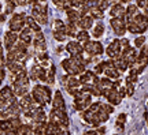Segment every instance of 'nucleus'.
I'll use <instances>...</instances> for the list:
<instances>
[{
    "label": "nucleus",
    "mask_w": 148,
    "mask_h": 135,
    "mask_svg": "<svg viewBox=\"0 0 148 135\" xmlns=\"http://www.w3.org/2000/svg\"><path fill=\"white\" fill-rule=\"evenodd\" d=\"M62 67L66 73L69 74V77H75V75H81L85 73V64L79 56H70L69 59H64L62 62Z\"/></svg>",
    "instance_id": "nucleus-1"
},
{
    "label": "nucleus",
    "mask_w": 148,
    "mask_h": 135,
    "mask_svg": "<svg viewBox=\"0 0 148 135\" xmlns=\"http://www.w3.org/2000/svg\"><path fill=\"white\" fill-rule=\"evenodd\" d=\"M30 94H32L34 102L37 105L42 107V108L49 104L51 100H52V92H51V89L48 88V86H44V85H36L32 89Z\"/></svg>",
    "instance_id": "nucleus-2"
},
{
    "label": "nucleus",
    "mask_w": 148,
    "mask_h": 135,
    "mask_svg": "<svg viewBox=\"0 0 148 135\" xmlns=\"http://www.w3.org/2000/svg\"><path fill=\"white\" fill-rule=\"evenodd\" d=\"M29 86H30V79H29V74H27L26 70L16 74L15 82L11 85V88H12V90H14V93H15L18 98L22 97V96L29 94Z\"/></svg>",
    "instance_id": "nucleus-3"
},
{
    "label": "nucleus",
    "mask_w": 148,
    "mask_h": 135,
    "mask_svg": "<svg viewBox=\"0 0 148 135\" xmlns=\"http://www.w3.org/2000/svg\"><path fill=\"white\" fill-rule=\"evenodd\" d=\"M148 27V18L144 16V14L138 12L130 21H126V30L133 33V34H141L147 30Z\"/></svg>",
    "instance_id": "nucleus-4"
},
{
    "label": "nucleus",
    "mask_w": 148,
    "mask_h": 135,
    "mask_svg": "<svg viewBox=\"0 0 148 135\" xmlns=\"http://www.w3.org/2000/svg\"><path fill=\"white\" fill-rule=\"evenodd\" d=\"M21 126V117H11V119L7 120H0V135H19Z\"/></svg>",
    "instance_id": "nucleus-5"
},
{
    "label": "nucleus",
    "mask_w": 148,
    "mask_h": 135,
    "mask_svg": "<svg viewBox=\"0 0 148 135\" xmlns=\"http://www.w3.org/2000/svg\"><path fill=\"white\" fill-rule=\"evenodd\" d=\"M32 18L38 25H45L48 21L47 3L45 1H33L32 3Z\"/></svg>",
    "instance_id": "nucleus-6"
},
{
    "label": "nucleus",
    "mask_w": 148,
    "mask_h": 135,
    "mask_svg": "<svg viewBox=\"0 0 148 135\" xmlns=\"http://www.w3.org/2000/svg\"><path fill=\"white\" fill-rule=\"evenodd\" d=\"M26 26V15L23 12H14L8 21V30L14 33H19Z\"/></svg>",
    "instance_id": "nucleus-7"
},
{
    "label": "nucleus",
    "mask_w": 148,
    "mask_h": 135,
    "mask_svg": "<svg viewBox=\"0 0 148 135\" xmlns=\"http://www.w3.org/2000/svg\"><path fill=\"white\" fill-rule=\"evenodd\" d=\"M48 121L59 126V127L63 128V130H67V127H69V117H67L66 111L52 109V111L49 112V119H48Z\"/></svg>",
    "instance_id": "nucleus-8"
},
{
    "label": "nucleus",
    "mask_w": 148,
    "mask_h": 135,
    "mask_svg": "<svg viewBox=\"0 0 148 135\" xmlns=\"http://www.w3.org/2000/svg\"><path fill=\"white\" fill-rule=\"evenodd\" d=\"M62 81H63V85H64V88H66V90H67V93L71 94L73 97L78 96L81 92H84V88H82V85L79 83L78 78L69 77V75H67V77H63Z\"/></svg>",
    "instance_id": "nucleus-9"
},
{
    "label": "nucleus",
    "mask_w": 148,
    "mask_h": 135,
    "mask_svg": "<svg viewBox=\"0 0 148 135\" xmlns=\"http://www.w3.org/2000/svg\"><path fill=\"white\" fill-rule=\"evenodd\" d=\"M92 105V96L86 92H81L78 96L74 97V108L79 111V112H84Z\"/></svg>",
    "instance_id": "nucleus-10"
},
{
    "label": "nucleus",
    "mask_w": 148,
    "mask_h": 135,
    "mask_svg": "<svg viewBox=\"0 0 148 135\" xmlns=\"http://www.w3.org/2000/svg\"><path fill=\"white\" fill-rule=\"evenodd\" d=\"M18 105H19V108H21V113L23 112H29V111H32L34 107H37V104L34 102V100H33L32 94H26V96H22L18 98Z\"/></svg>",
    "instance_id": "nucleus-11"
},
{
    "label": "nucleus",
    "mask_w": 148,
    "mask_h": 135,
    "mask_svg": "<svg viewBox=\"0 0 148 135\" xmlns=\"http://www.w3.org/2000/svg\"><path fill=\"white\" fill-rule=\"evenodd\" d=\"M78 81L82 86H92V85H99V81H100V79H99V77H97L95 73L85 71L84 74L79 75Z\"/></svg>",
    "instance_id": "nucleus-12"
},
{
    "label": "nucleus",
    "mask_w": 148,
    "mask_h": 135,
    "mask_svg": "<svg viewBox=\"0 0 148 135\" xmlns=\"http://www.w3.org/2000/svg\"><path fill=\"white\" fill-rule=\"evenodd\" d=\"M110 15H111V18L123 19V21L126 22V10H125V7L122 5L121 1L112 3V7H111V10H110Z\"/></svg>",
    "instance_id": "nucleus-13"
},
{
    "label": "nucleus",
    "mask_w": 148,
    "mask_h": 135,
    "mask_svg": "<svg viewBox=\"0 0 148 135\" xmlns=\"http://www.w3.org/2000/svg\"><path fill=\"white\" fill-rule=\"evenodd\" d=\"M84 51L86 53H89L92 57L100 56L101 53H103V45H101V42H99V41H89L84 47Z\"/></svg>",
    "instance_id": "nucleus-14"
},
{
    "label": "nucleus",
    "mask_w": 148,
    "mask_h": 135,
    "mask_svg": "<svg viewBox=\"0 0 148 135\" xmlns=\"http://www.w3.org/2000/svg\"><path fill=\"white\" fill-rule=\"evenodd\" d=\"M0 98L3 101H5V102H10V104H14V102L18 101V98H16V96L11 86H3L0 89Z\"/></svg>",
    "instance_id": "nucleus-15"
},
{
    "label": "nucleus",
    "mask_w": 148,
    "mask_h": 135,
    "mask_svg": "<svg viewBox=\"0 0 148 135\" xmlns=\"http://www.w3.org/2000/svg\"><path fill=\"white\" fill-rule=\"evenodd\" d=\"M106 53L111 59H116V57H121L122 53V48H121V41L119 40H114L110 42V45L107 47Z\"/></svg>",
    "instance_id": "nucleus-16"
},
{
    "label": "nucleus",
    "mask_w": 148,
    "mask_h": 135,
    "mask_svg": "<svg viewBox=\"0 0 148 135\" xmlns=\"http://www.w3.org/2000/svg\"><path fill=\"white\" fill-rule=\"evenodd\" d=\"M18 33H14V31H5L4 38H3V47H4L5 51H10L11 48L18 42Z\"/></svg>",
    "instance_id": "nucleus-17"
},
{
    "label": "nucleus",
    "mask_w": 148,
    "mask_h": 135,
    "mask_svg": "<svg viewBox=\"0 0 148 135\" xmlns=\"http://www.w3.org/2000/svg\"><path fill=\"white\" fill-rule=\"evenodd\" d=\"M121 57L127 63L129 67H133L136 64V60H137V52H136V48H129L126 51H122Z\"/></svg>",
    "instance_id": "nucleus-18"
},
{
    "label": "nucleus",
    "mask_w": 148,
    "mask_h": 135,
    "mask_svg": "<svg viewBox=\"0 0 148 135\" xmlns=\"http://www.w3.org/2000/svg\"><path fill=\"white\" fill-rule=\"evenodd\" d=\"M111 27L114 29L116 36H123L126 31V22L123 19H118V18H111Z\"/></svg>",
    "instance_id": "nucleus-19"
},
{
    "label": "nucleus",
    "mask_w": 148,
    "mask_h": 135,
    "mask_svg": "<svg viewBox=\"0 0 148 135\" xmlns=\"http://www.w3.org/2000/svg\"><path fill=\"white\" fill-rule=\"evenodd\" d=\"M101 96H104V97H106L107 101L110 102V105H118L119 102H121V100H122L115 89L104 90V92H101Z\"/></svg>",
    "instance_id": "nucleus-20"
},
{
    "label": "nucleus",
    "mask_w": 148,
    "mask_h": 135,
    "mask_svg": "<svg viewBox=\"0 0 148 135\" xmlns=\"http://www.w3.org/2000/svg\"><path fill=\"white\" fill-rule=\"evenodd\" d=\"M18 38H19V41H21L22 44H25L26 47H30V45H32V41H33V31L25 26V29H22V30L18 33Z\"/></svg>",
    "instance_id": "nucleus-21"
},
{
    "label": "nucleus",
    "mask_w": 148,
    "mask_h": 135,
    "mask_svg": "<svg viewBox=\"0 0 148 135\" xmlns=\"http://www.w3.org/2000/svg\"><path fill=\"white\" fill-rule=\"evenodd\" d=\"M52 109H58V111H66V102L60 92H55V96L52 98Z\"/></svg>",
    "instance_id": "nucleus-22"
},
{
    "label": "nucleus",
    "mask_w": 148,
    "mask_h": 135,
    "mask_svg": "<svg viewBox=\"0 0 148 135\" xmlns=\"http://www.w3.org/2000/svg\"><path fill=\"white\" fill-rule=\"evenodd\" d=\"M66 51H67L71 56H79L81 53L84 52V48L81 47L77 41H70V42H67V45H66Z\"/></svg>",
    "instance_id": "nucleus-23"
},
{
    "label": "nucleus",
    "mask_w": 148,
    "mask_h": 135,
    "mask_svg": "<svg viewBox=\"0 0 148 135\" xmlns=\"http://www.w3.org/2000/svg\"><path fill=\"white\" fill-rule=\"evenodd\" d=\"M111 63H112V66H114V68H115L116 71L119 74L125 73L127 68H129V66H127V63L122 59V57H116V59H111Z\"/></svg>",
    "instance_id": "nucleus-24"
},
{
    "label": "nucleus",
    "mask_w": 148,
    "mask_h": 135,
    "mask_svg": "<svg viewBox=\"0 0 148 135\" xmlns=\"http://www.w3.org/2000/svg\"><path fill=\"white\" fill-rule=\"evenodd\" d=\"M66 15H67V19H69V23H73V25H78L79 19H81V15H79L78 10H74V8H67L66 10Z\"/></svg>",
    "instance_id": "nucleus-25"
},
{
    "label": "nucleus",
    "mask_w": 148,
    "mask_h": 135,
    "mask_svg": "<svg viewBox=\"0 0 148 135\" xmlns=\"http://www.w3.org/2000/svg\"><path fill=\"white\" fill-rule=\"evenodd\" d=\"M104 75H106L108 79H118L119 77H121V74L116 71L115 68H114V66H112V63H111V60H108V64H107L106 70H104Z\"/></svg>",
    "instance_id": "nucleus-26"
},
{
    "label": "nucleus",
    "mask_w": 148,
    "mask_h": 135,
    "mask_svg": "<svg viewBox=\"0 0 148 135\" xmlns=\"http://www.w3.org/2000/svg\"><path fill=\"white\" fill-rule=\"evenodd\" d=\"M60 130H63V128H60L59 126L53 124V123H51V121H48L47 124H45V127H44L42 135H58Z\"/></svg>",
    "instance_id": "nucleus-27"
},
{
    "label": "nucleus",
    "mask_w": 148,
    "mask_h": 135,
    "mask_svg": "<svg viewBox=\"0 0 148 135\" xmlns=\"http://www.w3.org/2000/svg\"><path fill=\"white\" fill-rule=\"evenodd\" d=\"M92 25H93V18L89 16V15H85V16H82V18L79 19V22H78V25H77V26H78L81 30L86 31L88 29L92 27Z\"/></svg>",
    "instance_id": "nucleus-28"
},
{
    "label": "nucleus",
    "mask_w": 148,
    "mask_h": 135,
    "mask_svg": "<svg viewBox=\"0 0 148 135\" xmlns=\"http://www.w3.org/2000/svg\"><path fill=\"white\" fill-rule=\"evenodd\" d=\"M19 135H42V131L33 128L32 126H21L19 128Z\"/></svg>",
    "instance_id": "nucleus-29"
},
{
    "label": "nucleus",
    "mask_w": 148,
    "mask_h": 135,
    "mask_svg": "<svg viewBox=\"0 0 148 135\" xmlns=\"http://www.w3.org/2000/svg\"><path fill=\"white\" fill-rule=\"evenodd\" d=\"M89 41L90 40H89V33L88 31H85V30L78 31V34H77V42H78L81 47L84 48Z\"/></svg>",
    "instance_id": "nucleus-30"
},
{
    "label": "nucleus",
    "mask_w": 148,
    "mask_h": 135,
    "mask_svg": "<svg viewBox=\"0 0 148 135\" xmlns=\"http://www.w3.org/2000/svg\"><path fill=\"white\" fill-rule=\"evenodd\" d=\"M26 27H27V29H30L33 33L41 31V27H40V25H38V23H37L34 19H33L32 16H26Z\"/></svg>",
    "instance_id": "nucleus-31"
},
{
    "label": "nucleus",
    "mask_w": 148,
    "mask_h": 135,
    "mask_svg": "<svg viewBox=\"0 0 148 135\" xmlns=\"http://www.w3.org/2000/svg\"><path fill=\"white\" fill-rule=\"evenodd\" d=\"M89 16H92L93 19H103V16H104V12L101 10H99L95 4L92 5L89 8Z\"/></svg>",
    "instance_id": "nucleus-32"
},
{
    "label": "nucleus",
    "mask_w": 148,
    "mask_h": 135,
    "mask_svg": "<svg viewBox=\"0 0 148 135\" xmlns=\"http://www.w3.org/2000/svg\"><path fill=\"white\" fill-rule=\"evenodd\" d=\"M112 86H114V83H112V81L108 78H101L100 81H99V88H100L101 92L110 90V89H112Z\"/></svg>",
    "instance_id": "nucleus-33"
},
{
    "label": "nucleus",
    "mask_w": 148,
    "mask_h": 135,
    "mask_svg": "<svg viewBox=\"0 0 148 135\" xmlns=\"http://www.w3.org/2000/svg\"><path fill=\"white\" fill-rule=\"evenodd\" d=\"M138 14V8L136 4H130L126 8V21H130Z\"/></svg>",
    "instance_id": "nucleus-34"
},
{
    "label": "nucleus",
    "mask_w": 148,
    "mask_h": 135,
    "mask_svg": "<svg viewBox=\"0 0 148 135\" xmlns=\"http://www.w3.org/2000/svg\"><path fill=\"white\" fill-rule=\"evenodd\" d=\"M58 31H66V25L63 23V21L55 19L52 22V33H58Z\"/></svg>",
    "instance_id": "nucleus-35"
},
{
    "label": "nucleus",
    "mask_w": 148,
    "mask_h": 135,
    "mask_svg": "<svg viewBox=\"0 0 148 135\" xmlns=\"http://www.w3.org/2000/svg\"><path fill=\"white\" fill-rule=\"evenodd\" d=\"M66 34L69 37H77V34H78V26L73 25V23H67L66 25Z\"/></svg>",
    "instance_id": "nucleus-36"
},
{
    "label": "nucleus",
    "mask_w": 148,
    "mask_h": 135,
    "mask_svg": "<svg viewBox=\"0 0 148 135\" xmlns=\"http://www.w3.org/2000/svg\"><path fill=\"white\" fill-rule=\"evenodd\" d=\"M55 71H56L55 66L51 64V67L47 70V83L48 85H53V83H55Z\"/></svg>",
    "instance_id": "nucleus-37"
},
{
    "label": "nucleus",
    "mask_w": 148,
    "mask_h": 135,
    "mask_svg": "<svg viewBox=\"0 0 148 135\" xmlns=\"http://www.w3.org/2000/svg\"><path fill=\"white\" fill-rule=\"evenodd\" d=\"M103 33H104V25L99 22L95 27H93V30H92V36L95 37V38H99V37L103 36Z\"/></svg>",
    "instance_id": "nucleus-38"
},
{
    "label": "nucleus",
    "mask_w": 148,
    "mask_h": 135,
    "mask_svg": "<svg viewBox=\"0 0 148 135\" xmlns=\"http://www.w3.org/2000/svg\"><path fill=\"white\" fill-rule=\"evenodd\" d=\"M15 1H4V8H3V14L4 15H8V14H12L14 10H15Z\"/></svg>",
    "instance_id": "nucleus-39"
},
{
    "label": "nucleus",
    "mask_w": 148,
    "mask_h": 135,
    "mask_svg": "<svg viewBox=\"0 0 148 135\" xmlns=\"http://www.w3.org/2000/svg\"><path fill=\"white\" fill-rule=\"evenodd\" d=\"M52 34H53V38L59 42H63L66 40V37H67L66 31H58V33H52Z\"/></svg>",
    "instance_id": "nucleus-40"
},
{
    "label": "nucleus",
    "mask_w": 148,
    "mask_h": 135,
    "mask_svg": "<svg viewBox=\"0 0 148 135\" xmlns=\"http://www.w3.org/2000/svg\"><path fill=\"white\" fill-rule=\"evenodd\" d=\"M111 3L110 1H95V5L96 7H97V8H99V10H106L107 7H108V5H110Z\"/></svg>",
    "instance_id": "nucleus-41"
},
{
    "label": "nucleus",
    "mask_w": 148,
    "mask_h": 135,
    "mask_svg": "<svg viewBox=\"0 0 148 135\" xmlns=\"http://www.w3.org/2000/svg\"><path fill=\"white\" fill-rule=\"evenodd\" d=\"M144 42H145V38H144V36H140L138 38H136L134 40V48H143L144 47Z\"/></svg>",
    "instance_id": "nucleus-42"
},
{
    "label": "nucleus",
    "mask_w": 148,
    "mask_h": 135,
    "mask_svg": "<svg viewBox=\"0 0 148 135\" xmlns=\"http://www.w3.org/2000/svg\"><path fill=\"white\" fill-rule=\"evenodd\" d=\"M125 120H126V115H125V113H121L119 116H118V119H116V124H122V126H123Z\"/></svg>",
    "instance_id": "nucleus-43"
},
{
    "label": "nucleus",
    "mask_w": 148,
    "mask_h": 135,
    "mask_svg": "<svg viewBox=\"0 0 148 135\" xmlns=\"http://www.w3.org/2000/svg\"><path fill=\"white\" fill-rule=\"evenodd\" d=\"M116 92H118V94H119V97H121V98H123V97L126 96V90H125V86H119V88L116 89Z\"/></svg>",
    "instance_id": "nucleus-44"
},
{
    "label": "nucleus",
    "mask_w": 148,
    "mask_h": 135,
    "mask_svg": "<svg viewBox=\"0 0 148 135\" xmlns=\"http://www.w3.org/2000/svg\"><path fill=\"white\" fill-rule=\"evenodd\" d=\"M143 10H144V16L148 18V1H143Z\"/></svg>",
    "instance_id": "nucleus-45"
},
{
    "label": "nucleus",
    "mask_w": 148,
    "mask_h": 135,
    "mask_svg": "<svg viewBox=\"0 0 148 135\" xmlns=\"http://www.w3.org/2000/svg\"><path fill=\"white\" fill-rule=\"evenodd\" d=\"M84 135H101V134L97 130H89V131H86V132H84Z\"/></svg>",
    "instance_id": "nucleus-46"
},
{
    "label": "nucleus",
    "mask_w": 148,
    "mask_h": 135,
    "mask_svg": "<svg viewBox=\"0 0 148 135\" xmlns=\"http://www.w3.org/2000/svg\"><path fill=\"white\" fill-rule=\"evenodd\" d=\"M4 77H5V71L4 70H0V86H1V82H3Z\"/></svg>",
    "instance_id": "nucleus-47"
},
{
    "label": "nucleus",
    "mask_w": 148,
    "mask_h": 135,
    "mask_svg": "<svg viewBox=\"0 0 148 135\" xmlns=\"http://www.w3.org/2000/svg\"><path fill=\"white\" fill-rule=\"evenodd\" d=\"M58 135H70V132H69V130H60Z\"/></svg>",
    "instance_id": "nucleus-48"
},
{
    "label": "nucleus",
    "mask_w": 148,
    "mask_h": 135,
    "mask_svg": "<svg viewBox=\"0 0 148 135\" xmlns=\"http://www.w3.org/2000/svg\"><path fill=\"white\" fill-rule=\"evenodd\" d=\"M4 21H5V15L1 12V14H0V23H1V22H4Z\"/></svg>",
    "instance_id": "nucleus-49"
},
{
    "label": "nucleus",
    "mask_w": 148,
    "mask_h": 135,
    "mask_svg": "<svg viewBox=\"0 0 148 135\" xmlns=\"http://www.w3.org/2000/svg\"><path fill=\"white\" fill-rule=\"evenodd\" d=\"M62 51H63V47H58V48H56V52H58V53H60Z\"/></svg>",
    "instance_id": "nucleus-50"
},
{
    "label": "nucleus",
    "mask_w": 148,
    "mask_h": 135,
    "mask_svg": "<svg viewBox=\"0 0 148 135\" xmlns=\"http://www.w3.org/2000/svg\"><path fill=\"white\" fill-rule=\"evenodd\" d=\"M3 5H4V3L0 1V14H1V11H3Z\"/></svg>",
    "instance_id": "nucleus-51"
}]
</instances>
